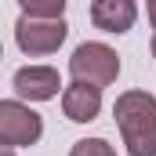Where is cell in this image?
<instances>
[{
	"label": "cell",
	"instance_id": "7a4b0ae2",
	"mask_svg": "<svg viewBox=\"0 0 156 156\" xmlns=\"http://www.w3.org/2000/svg\"><path fill=\"white\" fill-rule=\"evenodd\" d=\"M69 73H73V80L94 83V87H109V83L120 76V55L109 47V44L87 40V44H80L76 51H73Z\"/></svg>",
	"mask_w": 156,
	"mask_h": 156
},
{
	"label": "cell",
	"instance_id": "5b68a950",
	"mask_svg": "<svg viewBox=\"0 0 156 156\" xmlns=\"http://www.w3.org/2000/svg\"><path fill=\"white\" fill-rule=\"evenodd\" d=\"M15 91H18V98H29V102H51L66 87H62L58 69H51V66H22L15 73Z\"/></svg>",
	"mask_w": 156,
	"mask_h": 156
},
{
	"label": "cell",
	"instance_id": "ba28073f",
	"mask_svg": "<svg viewBox=\"0 0 156 156\" xmlns=\"http://www.w3.org/2000/svg\"><path fill=\"white\" fill-rule=\"evenodd\" d=\"M18 7L29 18H62L66 0H18Z\"/></svg>",
	"mask_w": 156,
	"mask_h": 156
},
{
	"label": "cell",
	"instance_id": "9c48e42d",
	"mask_svg": "<svg viewBox=\"0 0 156 156\" xmlns=\"http://www.w3.org/2000/svg\"><path fill=\"white\" fill-rule=\"evenodd\" d=\"M69 156H116V149L105 138H80L76 145L69 149Z\"/></svg>",
	"mask_w": 156,
	"mask_h": 156
},
{
	"label": "cell",
	"instance_id": "3957f363",
	"mask_svg": "<svg viewBox=\"0 0 156 156\" xmlns=\"http://www.w3.org/2000/svg\"><path fill=\"white\" fill-rule=\"evenodd\" d=\"M69 37V26L66 18H29L22 15L15 22V44L22 55L29 58H44V55H55Z\"/></svg>",
	"mask_w": 156,
	"mask_h": 156
},
{
	"label": "cell",
	"instance_id": "7c38bea8",
	"mask_svg": "<svg viewBox=\"0 0 156 156\" xmlns=\"http://www.w3.org/2000/svg\"><path fill=\"white\" fill-rule=\"evenodd\" d=\"M153 58H156V37H153Z\"/></svg>",
	"mask_w": 156,
	"mask_h": 156
},
{
	"label": "cell",
	"instance_id": "277c9868",
	"mask_svg": "<svg viewBox=\"0 0 156 156\" xmlns=\"http://www.w3.org/2000/svg\"><path fill=\"white\" fill-rule=\"evenodd\" d=\"M40 134H44V120L40 113H33L26 102H0V142L11 145V149H22V145H37Z\"/></svg>",
	"mask_w": 156,
	"mask_h": 156
},
{
	"label": "cell",
	"instance_id": "30bf717a",
	"mask_svg": "<svg viewBox=\"0 0 156 156\" xmlns=\"http://www.w3.org/2000/svg\"><path fill=\"white\" fill-rule=\"evenodd\" d=\"M145 15H149V22L156 26V0H145Z\"/></svg>",
	"mask_w": 156,
	"mask_h": 156
},
{
	"label": "cell",
	"instance_id": "6da1fadb",
	"mask_svg": "<svg viewBox=\"0 0 156 156\" xmlns=\"http://www.w3.org/2000/svg\"><path fill=\"white\" fill-rule=\"evenodd\" d=\"M113 116L131 156H156V98L149 91H123Z\"/></svg>",
	"mask_w": 156,
	"mask_h": 156
},
{
	"label": "cell",
	"instance_id": "8992f818",
	"mask_svg": "<svg viewBox=\"0 0 156 156\" xmlns=\"http://www.w3.org/2000/svg\"><path fill=\"white\" fill-rule=\"evenodd\" d=\"M62 113L73 120V123H91L102 113V87L94 83H83V80H73L66 91H62Z\"/></svg>",
	"mask_w": 156,
	"mask_h": 156
},
{
	"label": "cell",
	"instance_id": "8fae6325",
	"mask_svg": "<svg viewBox=\"0 0 156 156\" xmlns=\"http://www.w3.org/2000/svg\"><path fill=\"white\" fill-rule=\"evenodd\" d=\"M4 156H15V149H11V145H4Z\"/></svg>",
	"mask_w": 156,
	"mask_h": 156
},
{
	"label": "cell",
	"instance_id": "52a82bcc",
	"mask_svg": "<svg viewBox=\"0 0 156 156\" xmlns=\"http://www.w3.org/2000/svg\"><path fill=\"white\" fill-rule=\"evenodd\" d=\"M138 18V4L134 0H91V22L102 33H127Z\"/></svg>",
	"mask_w": 156,
	"mask_h": 156
}]
</instances>
